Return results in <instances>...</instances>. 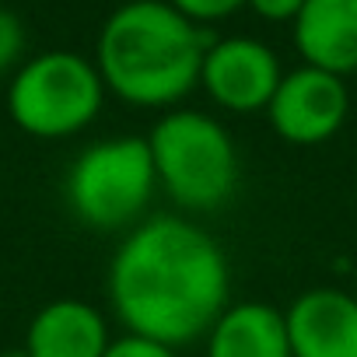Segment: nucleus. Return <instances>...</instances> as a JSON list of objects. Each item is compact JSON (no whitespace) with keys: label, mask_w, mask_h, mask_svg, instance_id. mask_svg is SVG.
Here are the masks:
<instances>
[{"label":"nucleus","mask_w":357,"mask_h":357,"mask_svg":"<svg viewBox=\"0 0 357 357\" xmlns=\"http://www.w3.org/2000/svg\"><path fill=\"white\" fill-rule=\"evenodd\" d=\"M105 301L123 333L175 350L204 343L231 305V266L211 228L186 214H151L105 266Z\"/></svg>","instance_id":"nucleus-1"},{"label":"nucleus","mask_w":357,"mask_h":357,"mask_svg":"<svg viewBox=\"0 0 357 357\" xmlns=\"http://www.w3.org/2000/svg\"><path fill=\"white\" fill-rule=\"evenodd\" d=\"M214 36L168 0H126L95 39V67L112 98L140 112L178 109L200 88V63Z\"/></svg>","instance_id":"nucleus-2"},{"label":"nucleus","mask_w":357,"mask_h":357,"mask_svg":"<svg viewBox=\"0 0 357 357\" xmlns=\"http://www.w3.org/2000/svg\"><path fill=\"white\" fill-rule=\"evenodd\" d=\"M147 147L158 190L178 214L204 218L225 211L242 186V154L231 130L204 109L178 105L154 119Z\"/></svg>","instance_id":"nucleus-3"},{"label":"nucleus","mask_w":357,"mask_h":357,"mask_svg":"<svg viewBox=\"0 0 357 357\" xmlns=\"http://www.w3.org/2000/svg\"><path fill=\"white\" fill-rule=\"evenodd\" d=\"M158 172L147 137L112 133L84 144L63 175V204L70 218L95 235H126L158 197Z\"/></svg>","instance_id":"nucleus-4"},{"label":"nucleus","mask_w":357,"mask_h":357,"mask_svg":"<svg viewBox=\"0 0 357 357\" xmlns=\"http://www.w3.org/2000/svg\"><path fill=\"white\" fill-rule=\"evenodd\" d=\"M105 84L91 56L74 50H46L29 56L8 81V116L36 140H70L84 133L105 109Z\"/></svg>","instance_id":"nucleus-5"},{"label":"nucleus","mask_w":357,"mask_h":357,"mask_svg":"<svg viewBox=\"0 0 357 357\" xmlns=\"http://www.w3.org/2000/svg\"><path fill=\"white\" fill-rule=\"evenodd\" d=\"M263 116H266L270 130L291 147L329 144L350 116L347 77H336V74L308 67V63L284 70Z\"/></svg>","instance_id":"nucleus-6"},{"label":"nucleus","mask_w":357,"mask_h":357,"mask_svg":"<svg viewBox=\"0 0 357 357\" xmlns=\"http://www.w3.org/2000/svg\"><path fill=\"white\" fill-rule=\"evenodd\" d=\"M280 77H284L280 56L273 53V46L252 36L214 39L200 63V91L214 109L228 116L266 112Z\"/></svg>","instance_id":"nucleus-7"},{"label":"nucleus","mask_w":357,"mask_h":357,"mask_svg":"<svg viewBox=\"0 0 357 357\" xmlns=\"http://www.w3.org/2000/svg\"><path fill=\"white\" fill-rule=\"evenodd\" d=\"M294 357H357V291L319 284L284 308Z\"/></svg>","instance_id":"nucleus-8"},{"label":"nucleus","mask_w":357,"mask_h":357,"mask_svg":"<svg viewBox=\"0 0 357 357\" xmlns=\"http://www.w3.org/2000/svg\"><path fill=\"white\" fill-rule=\"evenodd\" d=\"M112 343L109 315L84 298L46 301L25 329V357H105Z\"/></svg>","instance_id":"nucleus-9"},{"label":"nucleus","mask_w":357,"mask_h":357,"mask_svg":"<svg viewBox=\"0 0 357 357\" xmlns=\"http://www.w3.org/2000/svg\"><path fill=\"white\" fill-rule=\"evenodd\" d=\"M291 39L301 63L336 77L357 74V0H305Z\"/></svg>","instance_id":"nucleus-10"},{"label":"nucleus","mask_w":357,"mask_h":357,"mask_svg":"<svg viewBox=\"0 0 357 357\" xmlns=\"http://www.w3.org/2000/svg\"><path fill=\"white\" fill-rule=\"evenodd\" d=\"M204 357H294L284 308L259 298L231 301L204 336Z\"/></svg>","instance_id":"nucleus-11"},{"label":"nucleus","mask_w":357,"mask_h":357,"mask_svg":"<svg viewBox=\"0 0 357 357\" xmlns=\"http://www.w3.org/2000/svg\"><path fill=\"white\" fill-rule=\"evenodd\" d=\"M25 46H29L25 22L11 8L0 4V77L15 74L25 63Z\"/></svg>","instance_id":"nucleus-12"},{"label":"nucleus","mask_w":357,"mask_h":357,"mask_svg":"<svg viewBox=\"0 0 357 357\" xmlns=\"http://www.w3.org/2000/svg\"><path fill=\"white\" fill-rule=\"evenodd\" d=\"M168 4L178 11V15H186L190 22H197L200 29L214 25V22H225L231 15H238L249 0H168Z\"/></svg>","instance_id":"nucleus-13"},{"label":"nucleus","mask_w":357,"mask_h":357,"mask_svg":"<svg viewBox=\"0 0 357 357\" xmlns=\"http://www.w3.org/2000/svg\"><path fill=\"white\" fill-rule=\"evenodd\" d=\"M105 357H183V354L168 343H158V340H147L137 333H119V336H112Z\"/></svg>","instance_id":"nucleus-14"},{"label":"nucleus","mask_w":357,"mask_h":357,"mask_svg":"<svg viewBox=\"0 0 357 357\" xmlns=\"http://www.w3.org/2000/svg\"><path fill=\"white\" fill-rule=\"evenodd\" d=\"M256 18L273 22V25H291L298 18V11L305 8V0H249L245 4Z\"/></svg>","instance_id":"nucleus-15"},{"label":"nucleus","mask_w":357,"mask_h":357,"mask_svg":"<svg viewBox=\"0 0 357 357\" xmlns=\"http://www.w3.org/2000/svg\"><path fill=\"white\" fill-rule=\"evenodd\" d=\"M4 357H25V350H22V347H18V350H8V354H4Z\"/></svg>","instance_id":"nucleus-16"},{"label":"nucleus","mask_w":357,"mask_h":357,"mask_svg":"<svg viewBox=\"0 0 357 357\" xmlns=\"http://www.w3.org/2000/svg\"><path fill=\"white\" fill-rule=\"evenodd\" d=\"M0 4H4V0H0Z\"/></svg>","instance_id":"nucleus-17"}]
</instances>
